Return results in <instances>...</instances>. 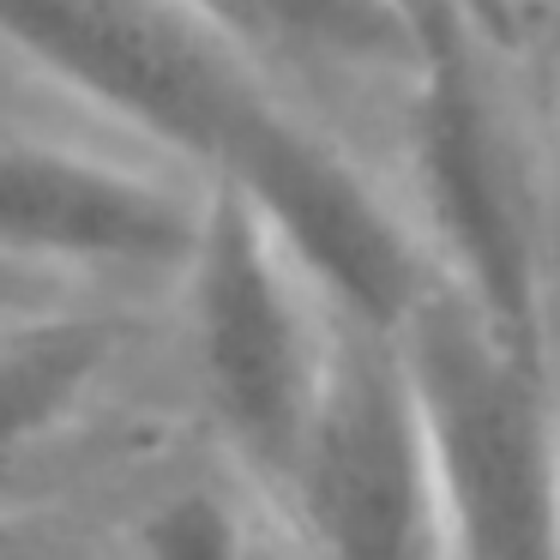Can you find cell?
<instances>
[{
	"label": "cell",
	"mask_w": 560,
	"mask_h": 560,
	"mask_svg": "<svg viewBox=\"0 0 560 560\" xmlns=\"http://www.w3.org/2000/svg\"><path fill=\"white\" fill-rule=\"evenodd\" d=\"M428 55L380 163L392 170L434 271L494 338L555 355L560 151L536 55L470 25H428Z\"/></svg>",
	"instance_id": "1"
},
{
	"label": "cell",
	"mask_w": 560,
	"mask_h": 560,
	"mask_svg": "<svg viewBox=\"0 0 560 560\" xmlns=\"http://www.w3.org/2000/svg\"><path fill=\"white\" fill-rule=\"evenodd\" d=\"M446 560H560V416L555 362L524 355L440 283L398 331Z\"/></svg>",
	"instance_id": "2"
},
{
	"label": "cell",
	"mask_w": 560,
	"mask_h": 560,
	"mask_svg": "<svg viewBox=\"0 0 560 560\" xmlns=\"http://www.w3.org/2000/svg\"><path fill=\"white\" fill-rule=\"evenodd\" d=\"M199 404L254 494L278 500L338 350V319L230 182H206V218L175 278Z\"/></svg>",
	"instance_id": "3"
},
{
	"label": "cell",
	"mask_w": 560,
	"mask_h": 560,
	"mask_svg": "<svg viewBox=\"0 0 560 560\" xmlns=\"http://www.w3.org/2000/svg\"><path fill=\"white\" fill-rule=\"evenodd\" d=\"M0 43L199 182L278 103L187 0H0Z\"/></svg>",
	"instance_id": "4"
},
{
	"label": "cell",
	"mask_w": 560,
	"mask_h": 560,
	"mask_svg": "<svg viewBox=\"0 0 560 560\" xmlns=\"http://www.w3.org/2000/svg\"><path fill=\"white\" fill-rule=\"evenodd\" d=\"M211 182H230L254 206L338 326L398 338L440 290L434 254L392 170L283 97L242 127Z\"/></svg>",
	"instance_id": "5"
},
{
	"label": "cell",
	"mask_w": 560,
	"mask_h": 560,
	"mask_svg": "<svg viewBox=\"0 0 560 560\" xmlns=\"http://www.w3.org/2000/svg\"><path fill=\"white\" fill-rule=\"evenodd\" d=\"M271 506L307 560H446L434 464L392 338L338 326L314 428Z\"/></svg>",
	"instance_id": "6"
},
{
	"label": "cell",
	"mask_w": 560,
	"mask_h": 560,
	"mask_svg": "<svg viewBox=\"0 0 560 560\" xmlns=\"http://www.w3.org/2000/svg\"><path fill=\"white\" fill-rule=\"evenodd\" d=\"M206 182L170 163L0 133V266L25 283H175L194 259Z\"/></svg>",
	"instance_id": "7"
},
{
	"label": "cell",
	"mask_w": 560,
	"mask_h": 560,
	"mask_svg": "<svg viewBox=\"0 0 560 560\" xmlns=\"http://www.w3.org/2000/svg\"><path fill=\"white\" fill-rule=\"evenodd\" d=\"M290 109L386 151L428 37L392 0H187Z\"/></svg>",
	"instance_id": "8"
},
{
	"label": "cell",
	"mask_w": 560,
	"mask_h": 560,
	"mask_svg": "<svg viewBox=\"0 0 560 560\" xmlns=\"http://www.w3.org/2000/svg\"><path fill=\"white\" fill-rule=\"evenodd\" d=\"M121 368V319L19 307L0 319V506L85 428Z\"/></svg>",
	"instance_id": "9"
},
{
	"label": "cell",
	"mask_w": 560,
	"mask_h": 560,
	"mask_svg": "<svg viewBox=\"0 0 560 560\" xmlns=\"http://www.w3.org/2000/svg\"><path fill=\"white\" fill-rule=\"evenodd\" d=\"M266 512L218 482H175L133 518V560H254V536Z\"/></svg>",
	"instance_id": "10"
},
{
	"label": "cell",
	"mask_w": 560,
	"mask_h": 560,
	"mask_svg": "<svg viewBox=\"0 0 560 560\" xmlns=\"http://www.w3.org/2000/svg\"><path fill=\"white\" fill-rule=\"evenodd\" d=\"M392 7H398L410 25H422V31L428 25H470V31H482V37L506 43V49H518V55H542L506 0H392Z\"/></svg>",
	"instance_id": "11"
},
{
	"label": "cell",
	"mask_w": 560,
	"mask_h": 560,
	"mask_svg": "<svg viewBox=\"0 0 560 560\" xmlns=\"http://www.w3.org/2000/svg\"><path fill=\"white\" fill-rule=\"evenodd\" d=\"M536 85H542L548 133H555V151H560V31L542 43V55H536Z\"/></svg>",
	"instance_id": "12"
},
{
	"label": "cell",
	"mask_w": 560,
	"mask_h": 560,
	"mask_svg": "<svg viewBox=\"0 0 560 560\" xmlns=\"http://www.w3.org/2000/svg\"><path fill=\"white\" fill-rule=\"evenodd\" d=\"M506 7L518 13V25L536 37V49H542V43L560 31V0H506Z\"/></svg>",
	"instance_id": "13"
},
{
	"label": "cell",
	"mask_w": 560,
	"mask_h": 560,
	"mask_svg": "<svg viewBox=\"0 0 560 560\" xmlns=\"http://www.w3.org/2000/svg\"><path fill=\"white\" fill-rule=\"evenodd\" d=\"M254 560H307V555H302V542L278 524V512H266V524H259V536H254Z\"/></svg>",
	"instance_id": "14"
},
{
	"label": "cell",
	"mask_w": 560,
	"mask_h": 560,
	"mask_svg": "<svg viewBox=\"0 0 560 560\" xmlns=\"http://www.w3.org/2000/svg\"><path fill=\"white\" fill-rule=\"evenodd\" d=\"M0 295H37V283H25V278H13V271L0 266Z\"/></svg>",
	"instance_id": "15"
},
{
	"label": "cell",
	"mask_w": 560,
	"mask_h": 560,
	"mask_svg": "<svg viewBox=\"0 0 560 560\" xmlns=\"http://www.w3.org/2000/svg\"><path fill=\"white\" fill-rule=\"evenodd\" d=\"M548 362H555V416H560V314H555V355Z\"/></svg>",
	"instance_id": "16"
}]
</instances>
